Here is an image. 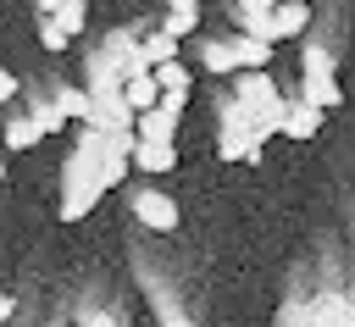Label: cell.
Returning a JSON list of instances; mask_svg holds the SVG:
<instances>
[{"label": "cell", "instance_id": "6da1fadb", "mask_svg": "<svg viewBox=\"0 0 355 327\" xmlns=\"http://www.w3.org/2000/svg\"><path fill=\"white\" fill-rule=\"evenodd\" d=\"M100 166H105L100 133H94V127H83V139L72 144V155H67V166H61V222H78V216H89V211L105 200Z\"/></svg>", "mask_w": 355, "mask_h": 327}, {"label": "cell", "instance_id": "7a4b0ae2", "mask_svg": "<svg viewBox=\"0 0 355 327\" xmlns=\"http://www.w3.org/2000/svg\"><path fill=\"white\" fill-rule=\"evenodd\" d=\"M300 83H305L300 100H311L316 111H333V105L344 100V89H338V67H333V55H327L322 44H305V55H300Z\"/></svg>", "mask_w": 355, "mask_h": 327}, {"label": "cell", "instance_id": "3957f363", "mask_svg": "<svg viewBox=\"0 0 355 327\" xmlns=\"http://www.w3.org/2000/svg\"><path fill=\"white\" fill-rule=\"evenodd\" d=\"M133 216H139V227H150V233H178V205H172V194H161V188H133Z\"/></svg>", "mask_w": 355, "mask_h": 327}, {"label": "cell", "instance_id": "277c9868", "mask_svg": "<svg viewBox=\"0 0 355 327\" xmlns=\"http://www.w3.org/2000/svg\"><path fill=\"white\" fill-rule=\"evenodd\" d=\"M133 105L122 100V94H100V100H89V127L94 133H133Z\"/></svg>", "mask_w": 355, "mask_h": 327}, {"label": "cell", "instance_id": "5b68a950", "mask_svg": "<svg viewBox=\"0 0 355 327\" xmlns=\"http://www.w3.org/2000/svg\"><path fill=\"white\" fill-rule=\"evenodd\" d=\"M311 316H316V327H355V305H349V294H338V288L311 294Z\"/></svg>", "mask_w": 355, "mask_h": 327}, {"label": "cell", "instance_id": "8992f818", "mask_svg": "<svg viewBox=\"0 0 355 327\" xmlns=\"http://www.w3.org/2000/svg\"><path fill=\"white\" fill-rule=\"evenodd\" d=\"M194 28H200V0H166V11H161V33H172V39L183 44Z\"/></svg>", "mask_w": 355, "mask_h": 327}, {"label": "cell", "instance_id": "52a82bcc", "mask_svg": "<svg viewBox=\"0 0 355 327\" xmlns=\"http://www.w3.org/2000/svg\"><path fill=\"white\" fill-rule=\"evenodd\" d=\"M133 166L150 172V177H161V172L178 166V144H150V139H139V144H133Z\"/></svg>", "mask_w": 355, "mask_h": 327}, {"label": "cell", "instance_id": "ba28073f", "mask_svg": "<svg viewBox=\"0 0 355 327\" xmlns=\"http://www.w3.org/2000/svg\"><path fill=\"white\" fill-rule=\"evenodd\" d=\"M139 55H144V67L155 72V67L178 61V55H183V44H178L172 33H161V28H155V33H139Z\"/></svg>", "mask_w": 355, "mask_h": 327}, {"label": "cell", "instance_id": "9c48e42d", "mask_svg": "<svg viewBox=\"0 0 355 327\" xmlns=\"http://www.w3.org/2000/svg\"><path fill=\"white\" fill-rule=\"evenodd\" d=\"M122 100L133 105V116L155 111V105H161V83H155V72H139V78H128V83H122Z\"/></svg>", "mask_w": 355, "mask_h": 327}, {"label": "cell", "instance_id": "30bf717a", "mask_svg": "<svg viewBox=\"0 0 355 327\" xmlns=\"http://www.w3.org/2000/svg\"><path fill=\"white\" fill-rule=\"evenodd\" d=\"M316 127H322V111H316L311 100H288L283 133H288V139H316Z\"/></svg>", "mask_w": 355, "mask_h": 327}, {"label": "cell", "instance_id": "8fae6325", "mask_svg": "<svg viewBox=\"0 0 355 327\" xmlns=\"http://www.w3.org/2000/svg\"><path fill=\"white\" fill-rule=\"evenodd\" d=\"M133 133H139V139H150V144H172V133H178V116H172L166 105H155V111H144V116L133 122Z\"/></svg>", "mask_w": 355, "mask_h": 327}, {"label": "cell", "instance_id": "7c38bea8", "mask_svg": "<svg viewBox=\"0 0 355 327\" xmlns=\"http://www.w3.org/2000/svg\"><path fill=\"white\" fill-rule=\"evenodd\" d=\"M233 50H239V67H244V72H272V50H277V44H266V39H244V33H239Z\"/></svg>", "mask_w": 355, "mask_h": 327}, {"label": "cell", "instance_id": "4fadbf2b", "mask_svg": "<svg viewBox=\"0 0 355 327\" xmlns=\"http://www.w3.org/2000/svg\"><path fill=\"white\" fill-rule=\"evenodd\" d=\"M200 67H205V72H244L233 39H211V44H200Z\"/></svg>", "mask_w": 355, "mask_h": 327}, {"label": "cell", "instance_id": "5bb4252c", "mask_svg": "<svg viewBox=\"0 0 355 327\" xmlns=\"http://www.w3.org/2000/svg\"><path fill=\"white\" fill-rule=\"evenodd\" d=\"M272 22H277V39H300L311 22V6H272Z\"/></svg>", "mask_w": 355, "mask_h": 327}, {"label": "cell", "instance_id": "9a60e30c", "mask_svg": "<svg viewBox=\"0 0 355 327\" xmlns=\"http://www.w3.org/2000/svg\"><path fill=\"white\" fill-rule=\"evenodd\" d=\"M0 144H6V150H33V144H39V127L28 122V111H22V116H11V122L0 127Z\"/></svg>", "mask_w": 355, "mask_h": 327}, {"label": "cell", "instance_id": "2e32d148", "mask_svg": "<svg viewBox=\"0 0 355 327\" xmlns=\"http://www.w3.org/2000/svg\"><path fill=\"white\" fill-rule=\"evenodd\" d=\"M28 122L39 127V139H50V133H61V122H67V116H61V105H55V100H33V105H28Z\"/></svg>", "mask_w": 355, "mask_h": 327}, {"label": "cell", "instance_id": "e0dca14e", "mask_svg": "<svg viewBox=\"0 0 355 327\" xmlns=\"http://www.w3.org/2000/svg\"><path fill=\"white\" fill-rule=\"evenodd\" d=\"M50 22H55V28L67 33V39H78V33L89 28V6H83V0H67V6H61V11L50 17Z\"/></svg>", "mask_w": 355, "mask_h": 327}, {"label": "cell", "instance_id": "ac0fdd59", "mask_svg": "<svg viewBox=\"0 0 355 327\" xmlns=\"http://www.w3.org/2000/svg\"><path fill=\"white\" fill-rule=\"evenodd\" d=\"M239 28H244V39H266V44H277V22H272V11H244Z\"/></svg>", "mask_w": 355, "mask_h": 327}, {"label": "cell", "instance_id": "d6986e66", "mask_svg": "<svg viewBox=\"0 0 355 327\" xmlns=\"http://www.w3.org/2000/svg\"><path fill=\"white\" fill-rule=\"evenodd\" d=\"M155 83H161V94H189V67L183 61H166V67H155Z\"/></svg>", "mask_w": 355, "mask_h": 327}, {"label": "cell", "instance_id": "ffe728a7", "mask_svg": "<svg viewBox=\"0 0 355 327\" xmlns=\"http://www.w3.org/2000/svg\"><path fill=\"white\" fill-rule=\"evenodd\" d=\"M55 105H61V116H78V122L89 127V89H61Z\"/></svg>", "mask_w": 355, "mask_h": 327}, {"label": "cell", "instance_id": "44dd1931", "mask_svg": "<svg viewBox=\"0 0 355 327\" xmlns=\"http://www.w3.org/2000/svg\"><path fill=\"white\" fill-rule=\"evenodd\" d=\"M39 44H44V50H50V55H55V50H67V44H72V39H67V33H61V28H55V22H50V17H39Z\"/></svg>", "mask_w": 355, "mask_h": 327}, {"label": "cell", "instance_id": "7402d4cb", "mask_svg": "<svg viewBox=\"0 0 355 327\" xmlns=\"http://www.w3.org/2000/svg\"><path fill=\"white\" fill-rule=\"evenodd\" d=\"M78 327H128V321H116V316H105V310H89V316H78Z\"/></svg>", "mask_w": 355, "mask_h": 327}, {"label": "cell", "instance_id": "603a6c76", "mask_svg": "<svg viewBox=\"0 0 355 327\" xmlns=\"http://www.w3.org/2000/svg\"><path fill=\"white\" fill-rule=\"evenodd\" d=\"M161 105H166L172 116H183V105H189V94H161Z\"/></svg>", "mask_w": 355, "mask_h": 327}, {"label": "cell", "instance_id": "cb8c5ba5", "mask_svg": "<svg viewBox=\"0 0 355 327\" xmlns=\"http://www.w3.org/2000/svg\"><path fill=\"white\" fill-rule=\"evenodd\" d=\"M11 94H17V72H6V67H0V100H11Z\"/></svg>", "mask_w": 355, "mask_h": 327}, {"label": "cell", "instance_id": "d4e9b609", "mask_svg": "<svg viewBox=\"0 0 355 327\" xmlns=\"http://www.w3.org/2000/svg\"><path fill=\"white\" fill-rule=\"evenodd\" d=\"M272 6H277V0H239V17H244V11H272Z\"/></svg>", "mask_w": 355, "mask_h": 327}, {"label": "cell", "instance_id": "484cf974", "mask_svg": "<svg viewBox=\"0 0 355 327\" xmlns=\"http://www.w3.org/2000/svg\"><path fill=\"white\" fill-rule=\"evenodd\" d=\"M11 310H17V299H11L6 288H0V321H11Z\"/></svg>", "mask_w": 355, "mask_h": 327}, {"label": "cell", "instance_id": "4316f807", "mask_svg": "<svg viewBox=\"0 0 355 327\" xmlns=\"http://www.w3.org/2000/svg\"><path fill=\"white\" fill-rule=\"evenodd\" d=\"M61 6H67V0H39V11H44V17H55Z\"/></svg>", "mask_w": 355, "mask_h": 327}, {"label": "cell", "instance_id": "83f0119b", "mask_svg": "<svg viewBox=\"0 0 355 327\" xmlns=\"http://www.w3.org/2000/svg\"><path fill=\"white\" fill-rule=\"evenodd\" d=\"M166 327H194V321H183V316H172V321H166Z\"/></svg>", "mask_w": 355, "mask_h": 327}, {"label": "cell", "instance_id": "f1b7e54d", "mask_svg": "<svg viewBox=\"0 0 355 327\" xmlns=\"http://www.w3.org/2000/svg\"><path fill=\"white\" fill-rule=\"evenodd\" d=\"M277 6H305V0H277Z\"/></svg>", "mask_w": 355, "mask_h": 327}, {"label": "cell", "instance_id": "f546056e", "mask_svg": "<svg viewBox=\"0 0 355 327\" xmlns=\"http://www.w3.org/2000/svg\"><path fill=\"white\" fill-rule=\"evenodd\" d=\"M0 188H6V161H0Z\"/></svg>", "mask_w": 355, "mask_h": 327}]
</instances>
